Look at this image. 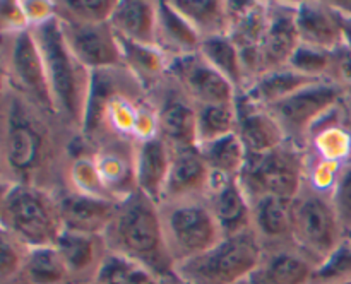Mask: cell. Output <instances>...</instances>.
Wrapping results in <instances>:
<instances>
[{"label": "cell", "instance_id": "1", "mask_svg": "<svg viewBox=\"0 0 351 284\" xmlns=\"http://www.w3.org/2000/svg\"><path fill=\"white\" fill-rule=\"evenodd\" d=\"M110 252H117L147 267L160 279L175 277V263L165 235L156 202L136 190L119 202L117 214L106 229Z\"/></svg>", "mask_w": 351, "mask_h": 284}, {"label": "cell", "instance_id": "2", "mask_svg": "<svg viewBox=\"0 0 351 284\" xmlns=\"http://www.w3.org/2000/svg\"><path fill=\"white\" fill-rule=\"evenodd\" d=\"M31 31L43 55L57 112L64 113L71 123L82 129L91 86V72L71 51L57 16L33 26Z\"/></svg>", "mask_w": 351, "mask_h": 284}, {"label": "cell", "instance_id": "3", "mask_svg": "<svg viewBox=\"0 0 351 284\" xmlns=\"http://www.w3.org/2000/svg\"><path fill=\"white\" fill-rule=\"evenodd\" d=\"M2 228L26 248L55 245L62 224L58 198L38 185L12 183L2 195Z\"/></svg>", "mask_w": 351, "mask_h": 284}, {"label": "cell", "instance_id": "4", "mask_svg": "<svg viewBox=\"0 0 351 284\" xmlns=\"http://www.w3.org/2000/svg\"><path fill=\"white\" fill-rule=\"evenodd\" d=\"M50 137L33 112L29 99L14 92L5 101L3 118V164L12 173V183L34 185V177L50 157Z\"/></svg>", "mask_w": 351, "mask_h": 284}, {"label": "cell", "instance_id": "5", "mask_svg": "<svg viewBox=\"0 0 351 284\" xmlns=\"http://www.w3.org/2000/svg\"><path fill=\"white\" fill-rule=\"evenodd\" d=\"M263 263V245L256 228L225 236L197 257L178 262L175 274L192 284H237L252 277Z\"/></svg>", "mask_w": 351, "mask_h": 284}, {"label": "cell", "instance_id": "6", "mask_svg": "<svg viewBox=\"0 0 351 284\" xmlns=\"http://www.w3.org/2000/svg\"><path fill=\"white\" fill-rule=\"evenodd\" d=\"M291 238L315 266L346 242L331 195L315 188L300 192L291 207Z\"/></svg>", "mask_w": 351, "mask_h": 284}, {"label": "cell", "instance_id": "7", "mask_svg": "<svg viewBox=\"0 0 351 284\" xmlns=\"http://www.w3.org/2000/svg\"><path fill=\"white\" fill-rule=\"evenodd\" d=\"M304 156L291 140L266 154L249 156L240 183L250 201L264 195L295 201L304 187Z\"/></svg>", "mask_w": 351, "mask_h": 284}, {"label": "cell", "instance_id": "8", "mask_svg": "<svg viewBox=\"0 0 351 284\" xmlns=\"http://www.w3.org/2000/svg\"><path fill=\"white\" fill-rule=\"evenodd\" d=\"M161 218L175 263L201 255L223 240L211 207L197 201L167 202Z\"/></svg>", "mask_w": 351, "mask_h": 284}, {"label": "cell", "instance_id": "9", "mask_svg": "<svg viewBox=\"0 0 351 284\" xmlns=\"http://www.w3.org/2000/svg\"><path fill=\"white\" fill-rule=\"evenodd\" d=\"M346 92L331 79L314 82L293 92L283 101L267 106L280 122L288 140H304L322 118L338 109L346 101Z\"/></svg>", "mask_w": 351, "mask_h": 284}, {"label": "cell", "instance_id": "10", "mask_svg": "<svg viewBox=\"0 0 351 284\" xmlns=\"http://www.w3.org/2000/svg\"><path fill=\"white\" fill-rule=\"evenodd\" d=\"M7 70L14 81L16 92L29 99L45 112L57 113L43 55L33 31L26 29L10 34V47L7 53Z\"/></svg>", "mask_w": 351, "mask_h": 284}, {"label": "cell", "instance_id": "11", "mask_svg": "<svg viewBox=\"0 0 351 284\" xmlns=\"http://www.w3.org/2000/svg\"><path fill=\"white\" fill-rule=\"evenodd\" d=\"M60 24L69 48L89 72L122 67V48L110 23L88 24L60 19Z\"/></svg>", "mask_w": 351, "mask_h": 284}, {"label": "cell", "instance_id": "12", "mask_svg": "<svg viewBox=\"0 0 351 284\" xmlns=\"http://www.w3.org/2000/svg\"><path fill=\"white\" fill-rule=\"evenodd\" d=\"M168 72L180 81L182 88L197 105H226L237 101L239 91L235 86L201 53L173 58Z\"/></svg>", "mask_w": 351, "mask_h": 284}, {"label": "cell", "instance_id": "13", "mask_svg": "<svg viewBox=\"0 0 351 284\" xmlns=\"http://www.w3.org/2000/svg\"><path fill=\"white\" fill-rule=\"evenodd\" d=\"M235 105L239 115L237 133L242 139L249 156L271 153L288 142V137L281 129L280 122L266 106L252 101L243 92H239Z\"/></svg>", "mask_w": 351, "mask_h": 284}, {"label": "cell", "instance_id": "14", "mask_svg": "<svg viewBox=\"0 0 351 284\" xmlns=\"http://www.w3.org/2000/svg\"><path fill=\"white\" fill-rule=\"evenodd\" d=\"M300 33L297 26V5L274 3L267 16V27L261 48L263 72L288 67L291 55L300 47ZM259 74V75H261Z\"/></svg>", "mask_w": 351, "mask_h": 284}, {"label": "cell", "instance_id": "15", "mask_svg": "<svg viewBox=\"0 0 351 284\" xmlns=\"http://www.w3.org/2000/svg\"><path fill=\"white\" fill-rule=\"evenodd\" d=\"M213 171L206 163L199 147L171 153V164L168 171L163 202L192 201L211 188Z\"/></svg>", "mask_w": 351, "mask_h": 284}, {"label": "cell", "instance_id": "16", "mask_svg": "<svg viewBox=\"0 0 351 284\" xmlns=\"http://www.w3.org/2000/svg\"><path fill=\"white\" fill-rule=\"evenodd\" d=\"M119 202L112 198L72 192L58 198L62 224L67 231L99 236L106 233L117 214Z\"/></svg>", "mask_w": 351, "mask_h": 284}, {"label": "cell", "instance_id": "17", "mask_svg": "<svg viewBox=\"0 0 351 284\" xmlns=\"http://www.w3.org/2000/svg\"><path fill=\"white\" fill-rule=\"evenodd\" d=\"M211 211L225 236L252 228V202L239 178L213 173Z\"/></svg>", "mask_w": 351, "mask_h": 284}, {"label": "cell", "instance_id": "18", "mask_svg": "<svg viewBox=\"0 0 351 284\" xmlns=\"http://www.w3.org/2000/svg\"><path fill=\"white\" fill-rule=\"evenodd\" d=\"M297 26L302 43L331 53L343 47V16L335 3H297Z\"/></svg>", "mask_w": 351, "mask_h": 284}, {"label": "cell", "instance_id": "19", "mask_svg": "<svg viewBox=\"0 0 351 284\" xmlns=\"http://www.w3.org/2000/svg\"><path fill=\"white\" fill-rule=\"evenodd\" d=\"M127 140L108 144L95 154L103 187L113 201L120 202L137 190L136 183V151H127Z\"/></svg>", "mask_w": 351, "mask_h": 284}, {"label": "cell", "instance_id": "20", "mask_svg": "<svg viewBox=\"0 0 351 284\" xmlns=\"http://www.w3.org/2000/svg\"><path fill=\"white\" fill-rule=\"evenodd\" d=\"M171 164V149L160 135L144 140L136 147V183L137 190L156 202H163L165 185Z\"/></svg>", "mask_w": 351, "mask_h": 284}, {"label": "cell", "instance_id": "21", "mask_svg": "<svg viewBox=\"0 0 351 284\" xmlns=\"http://www.w3.org/2000/svg\"><path fill=\"white\" fill-rule=\"evenodd\" d=\"M160 137L171 153L197 147V108L182 94H170L158 113Z\"/></svg>", "mask_w": 351, "mask_h": 284}, {"label": "cell", "instance_id": "22", "mask_svg": "<svg viewBox=\"0 0 351 284\" xmlns=\"http://www.w3.org/2000/svg\"><path fill=\"white\" fill-rule=\"evenodd\" d=\"M202 36L194 26L171 5L156 2V48L173 58L199 53Z\"/></svg>", "mask_w": 351, "mask_h": 284}, {"label": "cell", "instance_id": "23", "mask_svg": "<svg viewBox=\"0 0 351 284\" xmlns=\"http://www.w3.org/2000/svg\"><path fill=\"white\" fill-rule=\"evenodd\" d=\"M108 23L119 36L156 47V2L120 0Z\"/></svg>", "mask_w": 351, "mask_h": 284}, {"label": "cell", "instance_id": "24", "mask_svg": "<svg viewBox=\"0 0 351 284\" xmlns=\"http://www.w3.org/2000/svg\"><path fill=\"white\" fill-rule=\"evenodd\" d=\"M319 81H324V79L307 77V75L295 72L293 68L283 67L257 75L256 81L243 91V94H247L252 101L267 108V106L283 101L285 98L291 96L293 92Z\"/></svg>", "mask_w": 351, "mask_h": 284}, {"label": "cell", "instance_id": "25", "mask_svg": "<svg viewBox=\"0 0 351 284\" xmlns=\"http://www.w3.org/2000/svg\"><path fill=\"white\" fill-rule=\"evenodd\" d=\"M315 263L307 255L278 252L254 272V284H308Z\"/></svg>", "mask_w": 351, "mask_h": 284}, {"label": "cell", "instance_id": "26", "mask_svg": "<svg viewBox=\"0 0 351 284\" xmlns=\"http://www.w3.org/2000/svg\"><path fill=\"white\" fill-rule=\"evenodd\" d=\"M199 53L213 65L218 72H221L233 86L237 91H245L247 81V68L243 65L242 57H240L239 48L235 47L228 34H216V36L204 38L201 43Z\"/></svg>", "mask_w": 351, "mask_h": 284}, {"label": "cell", "instance_id": "27", "mask_svg": "<svg viewBox=\"0 0 351 284\" xmlns=\"http://www.w3.org/2000/svg\"><path fill=\"white\" fill-rule=\"evenodd\" d=\"M117 38H119L120 48H122L123 65L129 68L130 74L136 77L139 84L153 86L165 72H168L170 62L167 60V55L158 50L156 47L134 43L119 34Z\"/></svg>", "mask_w": 351, "mask_h": 284}, {"label": "cell", "instance_id": "28", "mask_svg": "<svg viewBox=\"0 0 351 284\" xmlns=\"http://www.w3.org/2000/svg\"><path fill=\"white\" fill-rule=\"evenodd\" d=\"M197 147L213 173L221 177L239 178L249 159V153L237 132Z\"/></svg>", "mask_w": 351, "mask_h": 284}, {"label": "cell", "instance_id": "29", "mask_svg": "<svg viewBox=\"0 0 351 284\" xmlns=\"http://www.w3.org/2000/svg\"><path fill=\"white\" fill-rule=\"evenodd\" d=\"M69 276L67 266L55 245L26 250V259L21 269L24 284H62Z\"/></svg>", "mask_w": 351, "mask_h": 284}, {"label": "cell", "instance_id": "30", "mask_svg": "<svg viewBox=\"0 0 351 284\" xmlns=\"http://www.w3.org/2000/svg\"><path fill=\"white\" fill-rule=\"evenodd\" d=\"M291 207L293 201L264 195L252 198V224L259 236L283 238L291 236Z\"/></svg>", "mask_w": 351, "mask_h": 284}, {"label": "cell", "instance_id": "31", "mask_svg": "<svg viewBox=\"0 0 351 284\" xmlns=\"http://www.w3.org/2000/svg\"><path fill=\"white\" fill-rule=\"evenodd\" d=\"M171 5L197 29L202 40L228 31L226 2L218 0H177Z\"/></svg>", "mask_w": 351, "mask_h": 284}, {"label": "cell", "instance_id": "32", "mask_svg": "<svg viewBox=\"0 0 351 284\" xmlns=\"http://www.w3.org/2000/svg\"><path fill=\"white\" fill-rule=\"evenodd\" d=\"M95 284H160V277L136 260L108 252L99 260Z\"/></svg>", "mask_w": 351, "mask_h": 284}, {"label": "cell", "instance_id": "33", "mask_svg": "<svg viewBox=\"0 0 351 284\" xmlns=\"http://www.w3.org/2000/svg\"><path fill=\"white\" fill-rule=\"evenodd\" d=\"M55 248L60 252L69 274L86 272L96 263L98 243L93 235L64 229L55 242Z\"/></svg>", "mask_w": 351, "mask_h": 284}, {"label": "cell", "instance_id": "34", "mask_svg": "<svg viewBox=\"0 0 351 284\" xmlns=\"http://www.w3.org/2000/svg\"><path fill=\"white\" fill-rule=\"evenodd\" d=\"M239 115L235 103L197 105V146L237 132Z\"/></svg>", "mask_w": 351, "mask_h": 284}, {"label": "cell", "instance_id": "35", "mask_svg": "<svg viewBox=\"0 0 351 284\" xmlns=\"http://www.w3.org/2000/svg\"><path fill=\"white\" fill-rule=\"evenodd\" d=\"M119 0H77L55 2V16L72 23H108Z\"/></svg>", "mask_w": 351, "mask_h": 284}, {"label": "cell", "instance_id": "36", "mask_svg": "<svg viewBox=\"0 0 351 284\" xmlns=\"http://www.w3.org/2000/svg\"><path fill=\"white\" fill-rule=\"evenodd\" d=\"M308 284H351V242H343L317 263Z\"/></svg>", "mask_w": 351, "mask_h": 284}, {"label": "cell", "instance_id": "37", "mask_svg": "<svg viewBox=\"0 0 351 284\" xmlns=\"http://www.w3.org/2000/svg\"><path fill=\"white\" fill-rule=\"evenodd\" d=\"M332 53L331 51L319 50V48L311 47V44L300 43V47L291 55L288 67L293 68L298 74L307 75V77L329 79L332 68Z\"/></svg>", "mask_w": 351, "mask_h": 284}, {"label": "cell", "instance_id": "38", "mask_svg": "<svg viewBox=\"0 0 351 284\" xmlns=\"http://www.w3.org/2000/svg\"><path fill=\"white\" fill-rule=\"evenodd\" d=\"M71 180L77 187V192L88 195H96V197L112 198L103 187V181L99 178L98 168H96L95 157L81 154L74 159L71 166ZM113 201V198H112Z\"/></svg>", "mask_w": 351, "mask_h": 284}, {"label": "cell", "instance_id": "39", "mask_svg": "<svg viewBox=\"0 0 351 284\" xmlns=\"http://www.w3.org/2000/svg\"><path fill=\"white\" fill-rule=\"evenodd\" d=\"M331 201L343 233H345V238L351 242V161L339 170L331 192Z\"/></svg>", "mask_w": 351, "mask_h": 284}, {"label": "cell", "instance_id": "40", "mask_svg": "<svg viewBox=\"0 0 351 284\" xmlns=\"http://www.w3.org/2000/svg\"><path fill=\"white\" fill-rule=\"evenodd\" d=\"M21 246L23 245L19 242H16L12 236L2 231V248H0V277H2V281L14 277L23 269L26 253L21 250Z\"/></svg>", "mask_w": 351, "mask_h": 284}, {"label": "cell", "instance_id": "41", "mask_svg": "<svg viewBox=\"0 0 351 284\" xmlns=\"http://www.w3.org/2000/svg\"><path fill=\"white\" fill-rule=\"evenodd\" d=\"M0 27L3 34H16L31 29L23 2L19 0H3L0 3Z\"/></svg>", "mask_w": 351, "mask_h": 284}, {"label": "cell", "instance_id": "42", "mask_svg": "<svg viewBox=\"0 0 351 284\" xmlns=\"http://www.w3.org/2000/svg\"><path fill=\"white\" fill-rule=\"evenodd\" d=\"M23 7L26 10L31 27L55 17V2H47V0H27L26 2L24 0Z\"/></svg>", "mask_w": 351, "mask_h": 284}, {"label": "cell", "instance_id": "43", "mask_svg": "<svg viewBox=\"0 0 351 284\" xmlns=\"http://www.w3.org/2000/svg\"><path fill=\"white\" fill-rule=\"evenodd\" d=\"M341 12V10H339ZM343 33H345V40H343V44H345L346 50L351 53V16L348 14H343Z\"/></svg>", "mask_w": 351, "mask_h": 284}, {"label": "cell", "instance_id": "44", "mask_svg": "<svg viewBox=\"0 0 351 284\" xmlns=\"http://www.w3.org/2000/svg\"><path fill=\"white\" fill-rule=\"evenodd\" d=\"M345 116H346V125L351 130V98H346L345 101Z\"/></svg>", "mask_w": 351, "mask_h": 284}, {"label": "cell", "instance_id": "45", "mask_svg": "<svg viewBox=\"0 0 351 284\" xmlns=\"http://www.w3.org/2000/svg\"><path fill=\"white\" fill-rule=\"evenodd\" d=\"M171 284H192V283H189V281H185V279H182V277L175 276L173 283H171Z\"/></svg>", "mask_w": 351, "mask_h": 284}]
</instances>
